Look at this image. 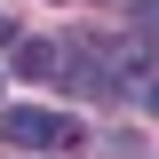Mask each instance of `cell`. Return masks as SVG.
Returning <instances> with one entry per match:
<instances>
[{
  "mask_svg": "<svg viewBox=\"0 0 159 159\" xmlns=\"http://www.w3.org/2000/svg\"><path fill=\"white\" fill-rule=\"evenodd\" d=\"M0 135H8V151H72L80 143V119L40 111V103H8V111H0Z\"/></svg>",
  "mask_w": 159,
  "mask_h": 159,
  "instance_id": "obj_1",
  "label": "cell"
},
{
  "mask_svg": "<svg viewBox=\"0 0 159 159\" xmlns=\"http://www.w3.org/2000/svg\"><path fill=\"white\" fill-rule=\"evenodd\" d=\"M16 72H24V80H64L72 56H64L56 40H24V48H16Z\"/></svg>",
  "mask_w": 159,
  "mask_h": 159,
  "instance_id": "obj_2",
  "label": "cell"
},
{
  "mask_svg": "<svg viewBox=\"0 0 159 159\" xmlns=\"http://www.w3.org/2000/svg\"><path fill=\"white\" fill-rule=\"evenodd\" d=\"M135 24H143V32H159V0H135Z\"/></svg>",
  "mask_w": 159,
  "mask_h": 159,
  "instance_id": "obj_3",
  "label": "cell"
}]
</instances>
